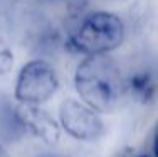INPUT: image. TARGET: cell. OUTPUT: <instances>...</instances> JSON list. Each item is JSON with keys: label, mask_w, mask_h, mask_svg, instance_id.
<instances>
[{"label": "cell", "mask_w": 158, "mask_h": 157, "mask_svg": "<svg viewBox=\"0 0 158 157\" xmlns=\"http://www.w3.org/2000/svg\"><path fill=\"white\" fill-rule=\"evenodd\" d=\"M14 64H15V54L10 44L3 37H0V76H7L14 69Z\"/></svg>", "instance_id": "cell-7"}, {"label": "cell", "mask_w": 158, "mask_h": 157, "mask_svg": "<svg viewBox=\"0 0 158 157\" xmlns=\"http://www.w3.org/2000/svg\"><path fill=\"white\" fill-rule=\"evenodd\" d=\"M153 157H158V127L153 135Z\"/></svg>", "instance_id": "cell-8"}, {"label": "cell", "mask_w": 158, "mask_h": 157, "mask_svg": "<svg viewBox=\"0 0 158 157\" xmlns=\"http://www.w3.org/2000/svg\"><path fill=\"white\" fill-rule=\"evenodd\" d=\"M126 36L121 17L106 10L88 14L67 39V47L82 56H108L118 49Z\"/></svg>", "instance_id": "cell-2"}, {"label": "cell", "mask_w": 158, "mask_h": 157, "mask_svg": "<svg viewBox=\"0 0 158 157\" xmlns=\"http://www.w3.org/2000/svg\"><path fill=\"white\" fill-rule=\"evenodd\" d=\"M44 157H52V155H44Z\"/></svg>", "instance_id": "cell-12"}, {"label": "cell", "mask_w": 158, "mask_h": 157, "mask_svg": "<svg viewBox=\"0 0 158 157\" xmlns=\"http://www.w3.org/2000/svg\"><path fill=\"white\" fill-rule=\"evenodd\" d=\"M59 89V76L51 63L32 59L20 68L15 80L14 98L19 105H37L49 102Z\"/></svg>", "instance_id": "cell-3"}, {"label": "cell", "mask_w": 158, "mask_h": 157, "mask_svg": "<svg viewBox=\"0 0 158 157\" xmlns=\"http://www.w3.org/2000/svg\"><path fill=\"white\" fill-rule=\"evenodd\" d=\"M40 2H54V0H40Z\"/></svg>", "instance_id": "cell-11"}, {"label": "cell", "mask_w": 158, "mask_h": 157, "mask_svg": "<svg viewBox=\"0 0 158 157\" xmlns=\"http://www.w3.org/2000/svg\"><path fill=\"white\" fill-rule=\"evenodd\" d=\"M14 113L19 127L42 144L56 145L61 139V125L46 108L37 105H17L14 107Z\"/></svg>", "instance_id": "cell-5"}, {"label": "cell", "mask_w": 158, "mask_h": 157, "mask_svg": "<svg viewBox=\"0 0 158 157\" xmlns=\"http://www.w3.org/2000/svg\"><path fill=\"white\" fill-rule=\"evenodd\" d=\"M0 157H10V154L7 152V149L3 147L2 144H0Z\"/></svg>", "instance_id": "cell-9"}, {"label": "cell", "mask_w": 158, "mask_h": 157, "mask_svg": "<svg viewBox=\"0 0 158 157\" xmlns=\"http://www.w3.org/2000/svg\"><path fill=\"white\" fill-rule=\"evenodd\" d=\"M125 93L133 102L150 105L158 95V74L152 68H138L125 76Z\"/></svg>", "instance_id": "cell-6"}, {"label": "cell", "mask_w": 158, "mask_h": 157, "mask_svg": "<svg viewBox=\"0 0 158 157\" xmlns=\"http://www.w3.org/2000/svg\"><path fill=\"white\" fill-rule=\"evenodd\" d=\"M74 88L81 102L99 113H108L125 95V76L111 56H88L76 66Z\"/></svg>", "instance_id": "cell-1"}, {"label": "cell", "mask_w": 158, "mask_h": 157, "mask_svg": "<svg viewBox=\"0 0 158 157\" xmlns=\"http://www.w3.org/2000/svg\"><path fill=\"white\" fill-rule=\"evenodd\" d=\"M57 122L67 135L79 142H96L106 132L99 111L76 98H66L61 102Z\"/></svg>", "instance_id": "cell-4"}, {"label": "cell", "mask_w": 158, "mask_h": 157, "mask_svg": "<svg viewBox=\"0 0 158 157\" xmlns=\"http://www.w3.org/2000/svg\"><path fill=\"white\" fill-rule=\"evenodd\" d=\"M136 157H153V155H148V154H140V155H136Z\"/></svg>", "instance_id": "cell-10"}]
</instances>
